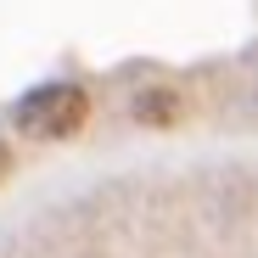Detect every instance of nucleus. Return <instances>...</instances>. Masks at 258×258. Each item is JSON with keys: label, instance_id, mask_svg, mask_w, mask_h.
<instances>
[{"label": "nucleus", "instance_id": "obj_1", "mask_svg": "<svg viewBox=\"0 0 258 258\" xmlns=\"http://www.w3.org/2000/svg\"><path fill=\"white\" fill-rule=\"evenodd\" d=\"M12 118H17V135H28V141H68L90 118V96L79 84H39L17 101Z\"/></svg>", "mask_w": 258, "mask_h": 258}, {"label": "nucleus", "instance_id": "obj_2", "mask_svg": "<svg viewBox=\"0 0 258 258\" xmlns=\"http://www.w3.org/2000/svg\"><path fill=\"white\" fill-rule=\"evenodd\" d=\"M174 112H180L174 90H141V101H135V118L141 123H168Z\"/></svg>", "mask_w": 258, "mask_h": 258}, {"label": "nucleus", "instance_id": "obj_3", "mask_svg": "<svg viewBox=\"0 0 258 258\" xmlns=\"http://www.w3.org/2000/svg\"><path fill=\"white\" fill-rule=\"evenodd\" d=\"M12 174V152H6V141H0V180Z\"/></svg>", "mask_w": 258, "mask_h": 258}]
</instances>
